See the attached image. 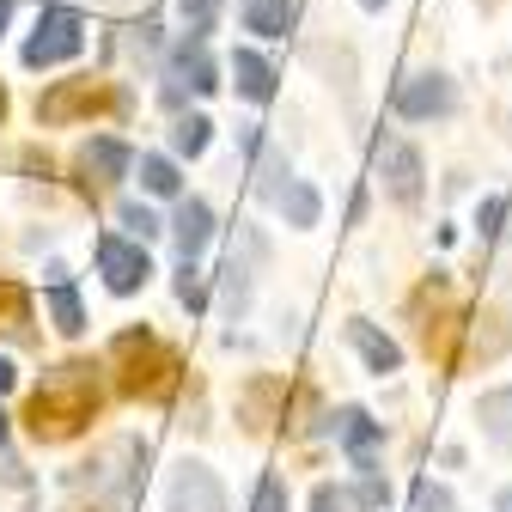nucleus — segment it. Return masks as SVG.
Instances as JSON below:
<instances>
[{
  "mask_svg": "<svg viewBox=\"0 0 512 512\" xmlns=\"http://www.w3.org/2000/svg\"><path fill=\"white\" fill-rule=\"evenodd\" d=\"M415 512H458V500L439 482H415Z\"/></svg>",
  "mask_w": 512,
  "mask_h": 512,
  "instance_id": "obj_30",
  "label": "nucleus"
},
{
  "mask_svg": "<svg viewBox=\"0 0 512 512\" xmlns=\"http://www.w3.org/2000/svg\"><path fill=\"white\" fill-rule=\"evenodd\" d=\"M104 403V384H98V366L92 360H61L49 366L37 384H31V403H25V427L37 445H61L74 439Z\"/></svg>",
  "mask_w": 512,
  "mask_h": 512,
  "instance_id": "obj_1",
  "label": "nucleus"
},
{
  "mask_svg": "<svg viewBox=\"0 0 512 512\" xmlns=\"http://www.w3.org/2000/svg\"><path fill=\"white\" fill-rule=\"evenodd\" d=\"M0 336L31 342V293L19 281H0Z\"/></svg>",
  "mask_w": 512,
  "mask_h": 512,
  "instance_id": "obj_21",
  "label": "nucleus"
},
{
  "mask_svg": "<svg viewBox=\"0 0 512 512\" xmlns=\"http://www.w3.org/2000/svg\"><path fill=\"white\" fill-rule=\"evenodd\" d=\"M141 482H147V445L141 439H110L92 464L74 470V488H92V500L104 512H128L141 500Z\"/></svg>",
  "mask_w": 512,
  "mask_h": 512,
  "instance_id": "obj_2",
  "label": "nucleus"
},
{
  "mask_svg": "<svg viewBox=\"0 0 512 512\" xmlns=\"http://www.w3.org/2000/svg\"><path fill=\"white\" fill-rule=\"evenodd\" d=\"M348 342H354V354L366 360V372H378V378L403 366V348H397L391 336H384L378 324H366V317H354V324H348Z\"/></svg>",
  "mask_w": 512,
  "mask_h": 512,
  "instance_id": "obj_16",
  "label": "nucleus"
},
{
  "mask_svg": "<svg viewBox=\"0 0 512 512\" xmlns=\"http://www.w3.org/2000/svg\"><path fill=\"white\" fill-rule=\"evenodd\" d=\"M141 189H147V196H177L183 177H177V165L165 153H141Z\"/></svg>",
  "mask_w": 512,
  "mask_h": 512,
  "instance_id": "obj_23",
  "label": "nucleus"
},
{
  "mask_svg": "<svg viewBox=\"0 0 512 512\" xmlns=\"http://www.w3.org/2000/svg\"><path fill=\"white\" fill-rule=\"evenodd\" d=\"M104 104V86L92 74H74V80H55L43 98H37V122L43 128H61V122H80Z\"/></svg>",
  "mask_w": 512,
  "mask_h": 512,
  "instance_id": "obj_9",
  "label": "nucleus"
},
{
  "mask_svg": "<svg viewBox=\"0 0 512 512\" xmlns=\"http://www.w3.org/2000/svg\"><path fill=\"white\" fill-rule=\"evenodd\" d=\"M177 13H183L189 37H208V31L220 25V0H177Z\"/></svg>",
  "mask_w": 512,
  "mask_h": 512,
  "instance_id": "obj_27",
  "label": "nucleus"
},
{
  "mask_svg": "<svg viewBox=\"0 0 512 512\" xmlns=\"http://www.w3.org/2000/svg\"><path fill=\"white\" fill-rule=\"evenodd\" d=\"M506 214H512V202H506V196H482V208H476L482 238H500V232H506Z\"/></svg>",
  "mask_w": 512,
  "mask_h": 512,
  "instance_id": "obj_28",
  "label": "nucleus"
},
{
  "mask_svg": "<svg viewBox=\"0 0 512 512\" xmlns=\"http://www.w3.org/2000/svg\"><path fill=\"white\" fill-rule=\"evenodd\" d=\"M378 177H384V196L397 208H421V189H427V165H421V147L409 141H378Z\"/></svg>",
  "mask_w": 512,
  "mask_h": 512,
  "instance_id": "obj_6",
  "label": "nucleus"
},
{
  "mask_svg": "<svg viewBox=\"0 0 512 512\" xmlns=\"http://www.w3.org/2000/svg\"><path fill=\"white\" fill-rule=\"evenodd\" d=\"M7 25H13V0H0V37H7Z\"/></svg>",
  "mask_w": 512,
  "mask_h": 512,
  "instance_id": "obj_32",
  "label": "nucleus"
},
{
  "mask_svg": "<svg viewBox=\"0 0 512 512\" xmlns=\"http://www.w3.org/2000/svg\"><path fill=\"white\" fill-rule=\"evenodd\" d=\"M250 512H287V488H281V476H263V482H256Z\"/></svg>",
  "mask_w": 512,
  "mask_h": 512,
  "instance_id": "obj_29",
  "label": "nucleus"
},
{
  "mask_svg": "<svg viewBox=\"0 0 512 512\" xmlns=\"http://www.w3.org/2000/svg\"><path fill=\"white\" fill-rule=\"evenodd\" d=\"M232 86H238L244 104H269L275 86H281V68H275L269 55H256V49H238L232 55Z\"/></svg>",
  "mask_w": 512,
  "mask_h": 512,
  "instance_id": "obj_12",
  "label": "nucleus"
},
{
  "mask_svg": "<svg viewBox=\"0 0 512 512\" xmlns=\"http://www.w3.org/2000/svg\"><path fill=\"white\" fill-rule=\"evenodd\" d=\"M391 110H397L403 122H433V116H452V110H458V86L445 80V74H409V80H397Z\"/></svg>",
  "mask_w": 512,
  "mask_h": 512,
  "instance_id": "obj_8",
  "label": "nucleus"
},
{
  "mask_svg": "<svg viewBox=\"0 0 512 512\" xmlns=\"http://www.w3.org/2000/svg\"><path fill=\"white\" fill-rule=\"evenodd\" d=\"M86 49V19L80 7H61V0H49V7L37 13V31L25 43V68H61V61H74Z\"/></svg>",
  "mask_w": 512,
  "mask_h": 512,
  "instance_id": "obj_4",
  "label": "nucleus"
},
{
  "mask_svg": "<svg viewBox=\"0 0 512 512\" xmlns=\"http://www.w3.org/2000/svg\"><path fill=\"white\" fill-rule=\"evenodd\" d=\"M0 445H7V415H0Z\"/></svg>",
  "mask_w": 512,
  "mask_h": 512,
  "instance_id": "obj_35",
  "label": "nucleus"
},
{
  "mask_svg": "<svg viewBox=\"0 0 512 512\" xmlns=\"http://www.w3.org/2000/svg\"><path fill=\"white\" fill-rule=\"evenodd\" d=\"M165 512H226V488L202 458H183L165 482Z\"/></svg>",
  "mask_w": 512,
  "mask_h": 512,
  "instance_id": "obj_7",
  "label": "nucleus"
},
{
  "mask_svg": "<svg viewBox=\"0 0 512 512\" xmlns=\"http://www.w3.org/2000/svg\"><path fill=\"white\" fill-rule=\"evenodd\" d=\"M269 256V244H263V232H244V250H232L226 263H220V305H226V317L238 324V317L250 311V287H256V263Z\"/></svg>",
  "mask_w": 512,
  "mask_h": 512,
  "instance_id": "obj_10",
  "label": "nucleus"
},
{
  "mask_svg": "<svg viewBox=\"0 0 512 512\" xmlns=\"http://www.w3.org/2000/svg\"><path fill=\"white\" fill-rule=\"evenodd\" d=\"M293 25H299L293 0H244V31H256V37H287Z\"/></svg>",
  "mask_w": 512,
  "mask_h": 512,
  "instance_id": "obj_18",
  "label": "nucleus"
},
{
  "mask_svg": "<svg viewBox=\"0 0 512 512\" xmlns=\"http://www.w3.org/2000/svg\"><path fill=\"white\" fill-rule=\"evenodd\" d=\"M13 384H19V372H13V360H7V354H0V397H7Z\"/></svg>",
  "mask_w": 512,
  "mask_h": 512,
  "instance_id": "obj_31",
  "label": "nucleus"
},
{
  "mask_svg": "<svg viewBox=\"0 0 512 512\" xmlns=\"http://www.w3.org/2000/svg\"><path fill=\"white\" fill-rule=\"evenodd\" d=\"M476 415H482V433L500 445V452H512V384H500V391H482Z\"/></svg>",
  "mask_w": 512,
  "mask_h": 512,
  "instance_id": "obj_19",
  "label": "nucleus"
},
{
  "mask_svg": "<svg viewBox=\"0 0 512 512\" xmlns=\"http://www.w3.org/2000/svg\"><path fill=\"white\" fill-rule=\"evenodd\" d=\"M275 208H281V220H287V226H299V232H305V226H317V214H324V196H317L305 177H293L281 196H275Z\"/></svg>",
  "mask_w": 512,
  "mask_h": 512,
  "instance_id": "obj_20",
  "label": "nucleus"
},
{
  "mask_svg": "<svg viewBox=\"0 0 512 512\" xmlns=\"http://www.w3.org/2000/svg\"><path fill=\"white\" fill-rule=\"evenodd\" d=\"M80 171L92 183H122L128 171H135V153H128V141H116V135H92L80 147Z\"/></svg>",
  "mask_w": 512,
  "mask_h": 512,
  "instance_id": "obj_13",
  "label": "nucleus"
},
{
  "mask_svg": "<svg viewBox=\"0 0 512 512\" xmlns=\"http://www.w3.org/2000/svg\"><path fill=\"white\" fill-rule=\"evenodd\" d=\"M208 141H214V122H208L202 110H196V116H177V122H171V147H177L183 159H202V153H208Z\"/></svg>",
  "mask_w": 512,
  "mask_h": 512,
  "instance_id": "obj_22",
  "label": "nucleus"
},
{
  "mask_svg": "<svg viewBox=\"0 0 512 512\" xmlns=\"http://www.w3.org/2000/svg\"><path fill=\"white\" fill-rule=\"evenodd\" d=\"M110 366L122 372V391L128 397H165L171 378H177V354L153 330H122L110 342Z\"/></svg>",
  "mask_w": 512,
  "mask_h": 512,
  "instance_id": "obj_3",
  "label": "nucleus"
},
{
  "mask_svg": "<svg viewBox=\"0 0 512 512\" xmlns=\"http://www.w3.org/2000/svg\"><path fill=\"white\" fill-rule=\"evenodd\" d=\"M360 7H366V13H384V7H391V0H360Z\"/></svg>",
  "mask_w": 512,
  "mask_h": 512,
  "instance_id": "obj_33",
  "label": "nucleus"
},
{
  "mask_svg": "<svg viewBox=\"0 0 512 512\" xmlns=\"http://www.w3.org/2000/svg\"><path fill=\"white\" fill-rule=\"evenodd\" d=\"M171 80L189 86V92H214V86H220V68H214V55H208V37H183V43H177Z\"/></svg>",
  "mask_w": 512,
  "mask_h": 512,
  "instance_id": "obj_14",
  "label": "nucleus"
},
{
  "mask_svg": "<svg viewBox=\"0 0 512 512\" xmlns=\"http://www.w3.org/2000/svg\"><path fill=\"white\" fill-rule=\"evenodd\" d=\"M0 116H7V86H0Z\"/></svg>",
  "mask_w": 512,
  "mask_h": 512,
  "instance_id": "obj_36",
  "label": "nucleus"
},
{
  "mask_svg": "<svg viewBox=\"0 0 512 512\" xmlns=\"http://www.w3.org/2000/svg\"><path fill=\"white\" fill-rule=\"evenodd\" d=\"M494 506H500V512H512V488H506V494H500V500H494Z\"/></svg>",
  "mask_w": 512,
  "mask_h": 512,
  "instance_id": "obj_34",
  "label": "nucleus"
},
{
  "mask_svg": "<svg viewBox=\"0 0 512 512\" xmlns=\"http://www.w3.org/2000/svg\"><path fill=\"white\" fill-rule=\"evenodd\" d=\"M43 311H49V324H55L61 336H80V330H86V305H80V293H74V281H68V275L49 281Z\"/></svg>",
  "mask_w": 512,
  "mask_h": 512,
  "instance_id": "obj_17",
  "label": "nucleus"
},
{
  "mask_svg": "<svg viewBox=\"0 0 512 512\" xmlns=\"http://www.w3.org/2000/svg\"><path fill=\"white\" fill-rule=\"evenodd\" d=\"M98 275H104V287L110 293H141L147 281H153V256H147V244L141 238H116V232H104L98 238Z\"/></svg>",
  "mask_w": 512,
  "mask_h": 512,
  "instance_id": "obj_5",
  "label": "nucleus"
},
{
  "mask_svg": "<svg viewBox=\"0 0 512 512\" xmlns=\"http://www.w3.org/2000/svg\"><path fill=\"white\" fill-rule=\"evenodd\" d=\"M311 512H366L354 488H336V482H317L311 488Z\"/></svg>",
  "mask_w": 512,
  "mask_h": 512,
  "instance_id": "obj_26",
  "label": "nucleus"
},
{
  "mask_svg": "<svg viewBox=\"0 0 512 512\" xmlns=\"http://www.w3.org/2000/svg\"><path fill=\"white\" fill-rule=\"evenodd\" d=\"M336 439H342V452L354 458V470H378L384 421H372L366 409H336Z\"/></svg>",
  "mask_w": 512,
  "mask_h": 512,
  "instance_id": "obj_11",
  "label": "nucleus"
},
{
  "mask_svg": "<svg viewBox=\"0 0 512 512\" xmlns=\"http://www.w3.org/2000/svg\"><path fill=\"white\" fill-rule=\"evenodd\" d=\"M177 305H183L189 317L208 305V281H202V269H196V256H183V263H177Z\"/></svg>",
  "mask_w": 512,
  "mask_h": 512,
  "instance_id": "obj_24",
  "label": "nucleus"
},
{
  "mask_svg": "<svg viewBox=\"0 0 512 512\" xmlns=\"http://www.w3.org/2000/svg\"><path fill=\"white\" fill-rule=\"evenodd\" d=\"M116 220L128 226V238H141V244H147V238H159V232H171L147 202H122V208H116Z\"/></svg>",
  "mask_w": 512,
  "mask_h": 512,
  "instance_id": "obj_25",
  "label": "nucleus"
},
{
  "mask_svg": "<svg viewBox=\"0 0 512 512\" xmlns=\"http://www.w3.org/2000/svg\"><path fill=\"white\" fill-rule=\"evenodd\" d=\"M171 238H177V256H202L208 238H214V208L202 196H183L177 214H171Z\"/></svg>",
  "mask_w": 512,
  "mask_h": 512,
  "instance_id": "obj_15",
  "label": "nucleus"
}]
</instances>
